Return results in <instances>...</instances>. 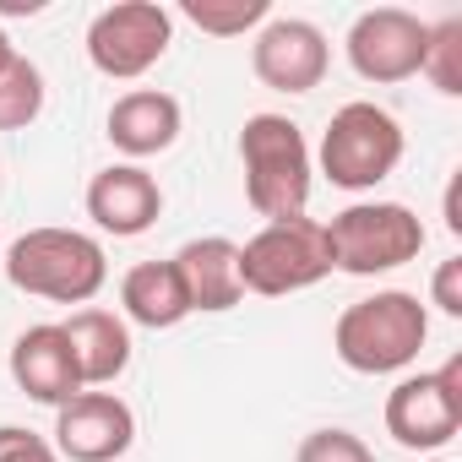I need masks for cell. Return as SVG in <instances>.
<instances>
[{"label":"cell","mask_w":462,"mask_h":462,"mask_svg":"<svg viewBox=\"0 0 462 462\" xmlns=\"http://www.w3.org/2000/svg\"><path fill=\"white\" fill-rule=\"evenodd\" d=\"M158 212H163V190H158V180L142 163H109L88 185V217L115 240L147 235V228L158 223Z\"/></svg>","instance_id":"obj_12"},{"label":"cell","mask_w":462,"mask_h":462,"mask_svg":"<svg viewBox=\"0 0 462 462\" xmlns=\"http://www.w3.org/2000/svg\"><path fill=\"white\" fill-rule=\"evenodd\" d=\"M12 381L23 397L44 402V408H66L82 386V370H77V354H71V337L60 327H28L17 343H12Z\"/></svg>","instance_id":"obj_13"},{"label":"cell","mask_w":462,"mask_h":462,"mask_svg":"<svg viewBox=\"0 0 462 462\" xmlns=\"http://www.w3.org/2000/svg\"><path fill=\"white\" fill-rule=\"evenodd\" d=\"M446 98L462 93V23L446 17L440 28H430V44H424V66H419Z\"/></svg>","instance_id":"obj_20"},{"label":"cell","mask_w":462,"mask_h":462,"mask_svg":"<svg viewBox=\"0 0 462 462\" xmlns=\"http://www.w3.org/2000/svg\"><path fill=\"white\" fill-rule=\"evenodd\" d=\"M174 136H180V98H169L158 88H136V93L115 98V109H109V142L125 158L169 152Z\"/></svg>","instance_id":"obj_15"},{"label":"cell","mask_w":462,"mask_h":462,"mask_svg":"<svg viewBox=\"0 0 462 462\" xmlns=\"http://www.w3.org/2000/svg\"><path fill=\"white\" fill-rule=\"evenodd\" d=\"M294 462H375V451L354 430H310Z\"/></svg>","instance_id":"obj_21"},{"label":"cell","mask_w":462,"mask_h":462,"mask_svg":"<svg viewBox=\"0 0 462 462\" xmlns=\"http://www.w3.org/2000/svg\"><path fill=\"white\" fill-rule=\"evenodd\" d=\"M120 305L147 332H169L190 316V300H185V283H180L174 262H136L120 278Z\"/></svg>","instance_id":"obj_17"},{"label":"cell","mask_w":462,"mask_h":462,"mask_svg":"<svg viewBox=\"0 0 462 462\" xmlns=\"http://www.w3.org/2000/svg\"><path fill=\"white\" fill-rule=\"evenodd\" d=\"M435 462H440V457H435Z\"/></svg>","instance_id":"obj_27"},{"label":"cell","mask_w":462,"mask_h":462,"mask_svg":"<svg viewBox=\"0 0 462 462\" xmlns=\"http://www.w3.org/2000/svg\"><path fill=\"white\" fill-rule=\"evenodd\" d=\"M12 60H17V44H12V39H6V28H0V71H6V66H12Z\"/></svg>","instance_id":"obj_26"},{"label":"cell","mask_w":462,"mask_h":462,"mask_svg":"<svg viewBox=\"0 0 462 462\" xmlns=\"http://www.w3.org/2000/svg\"><path fill=\"white\" fill-rule=\"evenodd\" d=\"M0 462H60V451L23 424H0Z\"/></svg>","instance_id":"obj_22"},{"label":"cell","mask_w":462,"mask_h":462,"mask_svg":"<svg viewBox=\"0 0 462 462\" xmlns=\"http://www.w3.org/2000/svg\"><path fill=\"white\" fill-rule=\"evenodd\" d=\"M321 235H327L332 273H348V278L392 273L424 251V223L402 201H354L332 223H321Z\"/></svg>","instance_id":"obj_4"},{"label":"cell","mask_w":462,"mask_h":462,"mask_svg":"<svg viewBox=\"0 0 462 462\" xmlns=\"http://www.w3.org/2000/svg\"><path fill=\"white\" fill-rule=\"evenodd\" d=\"M174 44V17L158 0H115L88 23V60L115 77V82H136L147 77Z\"/></svg>","instance_id":"obj_7"},{"label":"cell","mask_w":462,"mask_h":462,"mask_svg":"<svg viewBox=\"0 0 462 462\" xmlns=\"http://www.w3.org/2000/svg\"><path fill=\"white\" fill-rule=\"evenodd\" d=\"M174 273H180V283H185L190 310H235V305L245 300V283H240V245L223 240V235H207V240L180 245Z\"/></svg>","instance_id":"obj_14"},{"label":"cell","mask_w":462,"mask_h":462,"mask_svg":"<svg viewBox=\"0 0 462 462\" xmlns=\"http://www.w3.org/2000/svg\"><path fill=\"white\" fill-rule=\"evenodd\" d=\"M327 66H332L327 33L305 17H267L251 44V71L273 93H310V88H321Z\"/></svg>","instance_id":"obj_10"},{"label":"cell","mask_w":462,"mask_h":462,"mask_svg":"<svg viewBox=\"0 0 462 462\" xmlns=\"http://www.w3.org/2000/svg\"><path fill=\"white\" fill-rule=\"evenodd\" d=\"M424 44H430V23H419L402 6H375V12H359L348 28V66L365 82L392 88V82L419 77Z\"/></svg>","instance_id":"obj_9"},{"label":"cell","mask_w":462,"mask_h":462,"mask_svg":"<svg viewBox=\"0 0 462 462\" xmlns=\"http://www.w3.org/2000/svg\"><path fill=\"white\" fill-rule=\"evenodd\" d=\"M327 273H332L327 235H321V223H310V217L267 223L262 235H251L240 245V283L251 294H267V300L300 294V289L321 283Z\"/></svg>","instance_id":"obj_6"},{"label":"cell","mask_w":462,"mask_h":462,"mask_svg":"<svg viewBox=\"0 0 462 462\" xmlns=\"http://www.w3.org/2000/svg\"><path fill=\"white\" fill-rule=\"evenodd\" d=\"M462 430V354L430 375H402L386 392V435L408 451H440Z\"/></svg>","instance_id":"obj_8"},{"label":"cell","mask_w":462,"mask_h":462,"mask_svg":"<svg viewBox=\"0 0 462 462\" xmlns=\"http://www.w3.org/2000/svg\"><path fill=\"white\" fill-rule=\"evenodd\" d=\"M402 163V125L381 104H343L321 136V174L337 190H375Z\"/></svg>","instance_id":"obj_5"},{"label":"cell","mask_w":462,"mask_h":462,"mask_svg":"<svg viewBox=\"0 0 462 462\" xmlns=\"http://www.w3.org/2000/svg\"><path fill=\"white\" fill-rule=\"evenodd\" d=\"M424 337H430V316H424L419 294H408V289H381L370 300H354L332 327V348L354 375L408 370L419 359Z\"/></svg>","instance_id":"obj_1"},{"label":"cell","mask_w":462,"mask_h":462,"mask_svg":"<svg viewBox=\"0 0 462 462\" xmlns=\"http://www.w3.org/2000/svg\"><path fill=\"white\" fill-rule=\"evenodd\" d=\"M430 305H435V310H446V316H462V256H451V262H440V267H435Z\"/></svg>","instance_id":"obj_23"},{"label":"cell","mask_w":462,"mask_h":462,"mask_svg":"<svg viewBox=\"0 0 462 462\" xmlns=\"http://www.w3.org/2000/svg\"><path fill=\"white\" fill-rule=\"evenodd\" d=\"M180 17L212 39H240L273 17V0H180Z\"/></svg>","instance_id":"obj_18"},{"label":"cell","mask_w":462,"mask_h":462,"mask_svg":"<svg viewBox=\"0 0 462 462\" xmlns=\"http://www.w3.org/2000/svg\"><path fill=\"white\" fill-rule=\"evenodd\" d=\"M245 196L267 223L305 217L310 207V147L289 115H251L240 131Z\"/></svg>","instance_id":"obj_3"},{"label":"cell","mask_w":462,"mask_h":462,"mask_svg":"<svg viewBox=\"0 0 462 462\" xmlns=\"http://www.w3.org/2000/svg\"><path fill=\"white\" fill-rule=\"evenodd\" d=\"M446 228H451V235H462V212H457V185L446 190Z\"/></svg>","instance_id":"obj_25"},{"label":"cell","mask_w":462,"mask_h":462,"mask_svg":"<svg viewBox=\"0 0 462 462\" xmlns=\"http://www.w3.org/2000/svg\"><path fill=\"white\" fill-rule=\"evenodd\" d=\"M0 12H6V17H39L44 0H0Z\"/></svg>","instance_id":"obj_24"},{"label":"cell","mask_w":462,"mask_h":462,"mask_svg":"<svg viewBox=\"0 0 462 462\" xmlns=\"http://www.w3.org/2000/svg\"><path fill=\"white\" fill-rule=\"evenodd\" d=\"M136 440V413L115 392H77L55 408V451L66 462H115Z\"/></svg>","instance_id":"obj_11"},{"label":"cell","mask_w":462,"mask_h":462,"mask_svg":"<svg viewBox=\"0 0 462 462\" xmlns=\"http://www.w3.org/2000/svg\"><path fill=\"white\" fill-rule=\"evenodd\" d=\"M60 332L71 337L82 386H109V381L125 375V365H131V332H125V321H120L115 310H93V305H88V310H77Z\"/></svg>","instance_id":"obj_16"},{"label":"cell","mask_w":462,"mask_h":462,"mask_svg":"<svg viewBox=\"0 0 462 462\" xmlns=\"http://www.w3.org/2000/svg\"><path fill=\"white\" fill-rule=\"evenodd\" d=\"M39 109H44V71L28 55H17L6 71H0V131L33 125Z\"/></svg>","instance_id":"obj_19"},{"label":"cell","mask_w":462,"mask_h":462,"mask_svg":"<svg viewBox=\"0 0 462 462\" xmlns=\"http://www.w3.org/2000/svg\"><path fill=\"white\" fill-rule=\"evenodd\" d=\"M0 262H6L12 289L50 305H88L109 283L104 245L93 235H77V228H28Z\"/></svg>","instance_id":"obj_2"}]
</instances>
